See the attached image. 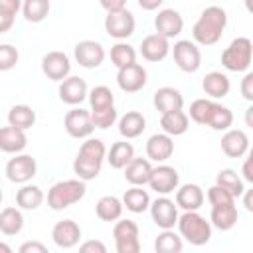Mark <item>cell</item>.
Instances as JSON below:
<instances>
[{
    "label": "cell",
    "mask_w": 253,
    "mask_h": 253,
    "mask_svg": "<svg viewBox=\"0 0 253 253\" xmlns=\"http://www.w3.org/2000/svg\"><path fill=\"white\" fill-rule=\"evenodd\" d=\"M51 239L59 249H71L81 239V227L73 219H61L51 229Z\"/></svg>",
    "instance_id": "obj_19"
},
{
    "label": "cell",
    "mask_w": 253,
    "mask_h": 253,
    "mask_svg": "<svg viewBox=\"0 0 253 253\" xmlns=\"http://www.w3.org/2000/svg\"><path fill=\"white\" fill-rule=\"evenodd\" d=\"M111 61L117 69L136 63V49L126 42H117L111 47Z\"/></svg>",
    "instance_id": "obj_37"
},
{
    "label": "cell",
    "mask_w": 253,
    "mask_h": 253,
    "mask_svg": "<svg viewBox=\"0 0 253 253\" xmlns=\"http://www.w3.org/2000/svg\"><path fill=\"white\" fill-rule=\"evenodd\" d=\"M241 198H243V206H245V210H247L249 213H253V188H251V190H245Z\"/></svg>",
    "instance_id": "obj_52"
},
{
    "label": "cell",
    "mask_w": 253,
    "mask_h": 253,
    "mask_svg": "<svg viewBox=\"0 0 253 253\" xmlns=\"http://www.w3.org/2000/svg\"><path fill=\"white\" fill-rule=\"evenodd\" d=\"M231 125H233V113H231V109H227V107L215 103L208 126L213 128V130H227Z\"/></svg>",
    "instance_id": "obj_42"
},
{
    "label": "cell",
    "mask_w": 253,
    "mask_h": 253,
    "mask_svg": "<svg viewBox=\"0 0 253 253\" xmlns=\"http://www.w3.org/2000/svg\"><path fill=\"white\" fill-rule=\"evenodd\" d=\"M75 61L85 69H95L105 61V47L95 40H83L73 49Z\"/></svg>",
    "instance_id": "obj_14"
},
{
    "label": "cell",
    "mask_w": 253,
    "mask_h": 253,
    "mask_svg": "<svg viewBox=\"0 0 253 253\" xmlns=\"http://www.w3.org/2000/svg\"><path fill=\"white\" fill-rule=\"evenodd\" d=\"M87 194V186L85 180L81 178H73V180H61L55 182L49 192H47V206L53 211H61L77 202H81Z\"/></svg>",
    "instance_id": "obj_4"
},
{
    "label": "cell",
    "mask_w": 253,
    "mask_h": 253,
    "mask_svg": "<svg viewBox=\"0 0 253 253\" xmlns=\"http://www.w3.org/2000/svg\"><path fill=\"white\" fill-rule=\"evenodd\" d=\"M208 202L211 206V213H210L211 225L217 227L219 231L233 229L237 223V217H239L237 208H235V198L221 186L213 184L208 190Z\"/></svg>",
    "instance_id": "obj_2"
},
{
    "label": "cell",
    "mask_w": 253,
    "mask_h": 253,
    "mask_svg": "<svg viewBox=\"0 0 253 253\" xmlns=\"http://www.w3.org/2000/svg\"><path fill=\"white\" fill-rule=\"evenodd\" d=\"M28 144V136H26V130L18 128V126H2L0 130V148L2 152H8V154H20Z\"/></svg>",
    "instance_id": "obj_24"
},
{
    "label": "cell",
    "mask_w": 253,
    "mask_h": 253,
    "mask_svg": "<svg viewBox=\"0 0 253 253\" xmlns=\"http://www.w3.org/2000/svg\"><path fill=\"white\" fill-rule=\"evenodd\" d=\"M43 202V192L36 184H22L16 192V204L20 210H38Z\"/></svg>",
    "instance_id": "obj_33"
},
{
    "label": "cell",
    "mask_w": 253,
    "mask_h": 253,
    "mask_svg": "<svg viewBox=\"0 0 253 253\" xmlns=\"http://www.w3.org/2000/svg\"><path fill=\"white\" fill-rule=\"evenodd\" d=\"M4 172H6V178L14 184H28L36 176L38 164H36V158H32L30 154H16L6 162Z\"/></svg>",
    "instance_id": "obj_11"
},
{
    "label": "cell",
    "mask_w": 253,
    "mask_h": 253,
    "mask_svg": "<svg viewBox=\"0 0 253 253\" xmlns=\"http://www.w3.org/2000/svg\"><path fill=\"white\" fill-rule=\"evenodd\" d=\"M24 227V215L18 208H4L0 213V231L4 235H18Z\"/></svg>",
    "instance_id": "obj_35"
},
{
    "label": "cell",
    "mask_w": 253,
    "mask_h": 253,
    "mask_svg": "<svg viewBox=\"0 0 253 253\" xmlns=\"http://www.w3.org/2000/svg\"><path fill=\"white\" fill-rule=\"evenodd\" d=\"M134 158V148L130 142L126 140H119L111 146V150L107 152V160L111 164V168L115 170H125V166Z\"/></svg>",
    "instance_id": "obj_32"
},
{
    "label": "cell",
    "mask_w": 253,
    "mask_h": 253,
    "mask_svg": "<svg viewBox=\"0 0 253 253\" xmlns=\"http://www.w3.org/2000/svg\"><path fill=\"white\" fill-rule=\"evenodd\" d=\"M247 158H251V160H253V146L249 148V156H247Z\"/></svg>",
    "instance_id": "obj_57"
},
{
    "label": "cell",
    "mask_w": 253,
    "mask_h": 253,
    "mask_svg": "<svg viewBox=\"0 0 253 253\" xmlns=\"http://www.w3.org/2000/svg\"><path fill=\"white\" fill-rule=\"evenodd\" d=\"M178 231L182 239H186L190 245H206L211 239V221H208L204 215L196 211H184L178 217Z\"/></svg>",
    "instance_id": "obj_5"
},
{
    "label": "cell",
    "mask_w": 253,
    "mask_h": 253,
    "mask_svg": "<svg viewBox=\"0 0 253 253\" xmlns=\"http://www.w3.org/2000/svg\"><path fill=\"white\" fill-rule=\"evenodd\" d=\"M123 204H125V208H126L128 211H132V213H142V211L150 210V204H152V202H150L148 192L142 190V186H132V188H128V190L125 192Z\"/></svg>",
    "instance_id": "obj_30"
},
{
    "label": "cell",
    "mask_w": 253,
    "mask_h": 253,
    "mask_svg": "<svg viewBox=\"0 0 253 253\" xmlns=\"http://www.w3.org/2000/svg\"><path fill=\"white\" fill-rule=\"evenodd\" d=\"M152 164L150 158H132L126 166H125V180L132 186H144L150 182L152 176Z\"/></svg>",
    "instance_id": "obj_23"
},
{
    "label": "cell",
    "mask_w": 253,
    "mask_h": 253,
    "mask_svg": "<svg viewBox=\"0 0 253 253\" xmlns=\"http://www.w3.org/2000/svg\"><path fill=\"white\" fill-rule=\"evenodd\" d=\"M243 4H245V10L249 14H253V0H243Z\"/></svg>",
    "instance_id": "obj_55"
},
{
    "label": "cell",
    "mask_w": 253,
    "mask_h": 253,
    "mask_svg": "<svg viewBox=\"0 0 253 253\" xmlns=\"http://www.w3.org/2000/svg\"><path fill=\"white\" fill-rule=\"evenodd\" d=\"M202 89L204 93L210 97V99H223L229 89H231V83H229V77L221 71H210L204 81H202Z\"/></svg>",
    "instance_id": "obj_27"
},
{
    "label": "cell",
    "mask_w": 253,
    "mask_h": 253,
    "mask_svg": "<svg viewBox=\"0 0 253 253\" xmlns=\"http://www.w3.org/2000/svg\"><path fill=\"white\" fill-rule=\"evenodd\" d=\"M174 63L184 71V73H196L202 65V53L196 42L190 40H180L172 47Z\"/></svg>",
    "instance_id": "obj_9"
},
{
    "label": "cell",
    "mask_w": 253,
    "mask_h": 253,
    "mask_svg": "<svg viewBox=\"0 0 253 253\" xmlns=\"http://www.w3.org/2000/svg\"><path fill=\"white\" fill-rule=\"evenodd\" d=\"M107 158V148L103 144L101 138H87L75 160H73V172L77 174V178L89 182V180H95L101 172V166H103V160Z\"/></svg>",
    "instance_id": "obj_3"
},
{
    "label": "cell",
    "mask_w": 253,
    "mask_h": 253,
    "mask_svg": "<svg viewBox=\"0 0 253 253\" xmlns=\"http://www.w3.org/2000/svg\"><path fill=\"white\" fill-rule=\"evenodd\" d=\"M18 253H47V247L40 241H26L18 247Z\"/></svg>",
    "instance_id": "obj_48"
},
{
    "label": "cell",
    "mask_w": 253,
    "mask_h": 253,
    "mask_svg": "<svg viewBox=\"0 0 253 253\" xmlns=\"http://www.w3.org/2000/svg\"><path fill=\"white\" fill-rule=\"evenodd\" d=\"M136 2H138V6H140L142 10L152 12V10H158V8L162 6L164 0H136Z\"/></svg>",
    "instance_id": "obj_51"
},
{
    "label": "cell",
    "mask_w": 253,
    "mask_h": 253,
    "mask_svg": "<svg viewBox=\"0 0 253 253\" xmlns=\"http://www.w3.org/2000/svg\"><path fill=\"white\" fill-rule=\"evenodd\" d=\"M178 182H180V174L174 166H168V164H160L152 170V176H150V190H154L156 194L160 196H168L172 194L174 190H178Z\"/></svg>",
    "instance_id": "obj_13"
},
{
    "label": "cell",
    "mask_w": 253,
    "mask_h": 253,
    "mask_svg": "<svg viewBox=\"0 0 253 253\" xmlns=\"http://www.w3.org/2000/svg\"><path fill=\"white\" fill-rule=\"evenodd\" d=\"M221 150L229 158H241L249 152V138L239 128H227L221 136Z\"/></svg>",
    "instance_id": "obj_21"
},
{
    "label": "cell",
    "mask_w": 253,
    "mask_h": 253,
    "mask_svg": "<svg viewBox=\"0 0 253 253\" xmlns=\"http://www.w3.org/2000/svg\"><path fill=\"white\" fill-rule=\"evenodd\" d=\"M49 0H24V6H22V14L28 22L32 24H40L47 18L49 14Z\"/></svg>",
    "instance_id": "obj_38"
},
{
    "label": "cell",
    "mask_w": 253,
    "mask_h": 253,
    "mask_svg": "<svg viewBox=\"0 0 253 253\" xmlns=\"http://www.w3.org/2000/svg\"><path fill=\"white\" fill-rule=\"evenodd\" d=\"M154 28H156V34L172 40V38H178L184 30V18L180 16L178 10L174 8H164L156 14L154 18Z\"/></svg>",
    "instance_id": "obj_16"
},
{
    "label": "cell",
    "mask_w": 253,
    "mask_h": 253,
    "mask_svg": "<svg viewBox=\"0 0 253 253\" xmlns=\"http://www.w3.org/2000/svg\"><path fill=\"white\" fill-rule=\"evenodd\" d=\"M79 251L81 253H107V245L99 239H89L79 245Z\"/></svg>",
    "instance_id": "obj_47"
},
{
    "label": "cell",
    "mask_w": 253,
    "mask_h": 253,
    "mask_svg": "<svg viewBox=\"0 0 253 253\" xmlns=\"http://www.w3.org/2000/svg\"><path fill=\"white\" fill-rule=\"evenodd\" d=\"M144 128H146V119H144V115L138 113V111H128V113H125V115L121 117V121H119V132H121V136L126 138V140L140 136V134L144 132Z\"/></svg>",
    "instance_id": "obj_28"
},
{
    "label": "cell",
    "mask_w": 253,
    "mask_h": 253,
    "mask_svg": "<svg viewBox=\"0 0 253 253\" xmlns=\"http://www.w3.org/2000/svg\"><path fill=\"white\" fill-rule=\"evenodd\" d=\"M24 0H0V16H14L22 10Z\"/></svg>",
    "instance_id": "obj_45"
},
{
    "label": "cell",
    "mask_w": 253,
    "mask_h": 253,
    "mask_svg": "<svg viewBox=\"0 0 253 253\" xmlns=\"http://www.w3.org/2000/svg\"><path fill=\"white\" fill-rule=\"evenodd\" d=\"M89 105L91 111H105L115 107V95L107 85H97L89 91Z\"/></svg>",
    "instance_id": "obj_39"
},
{
    "label": "cell",
    "mask_w": 253,
    "mask_h": 253,
    "mask_svg": "<svg viewBox=\"0 0 253 253\" xmlns=\"http://www.w3.org/2000/svg\"><path fill=\"white\" fill-rule=\"evenodd\" d=\"M117 83L125 93H136L146 85V69L140 63L121 67L117 73Z\"/></svg>",
    "instance_id": "obj_18"
},
{
    "label": "cell",
    "mask_w": 253,
    "mask_h": 253,
    "mask_svg": "<svg viewBox=\"0 0 253 253\" xmlns=\"http://www.w3.org/2000/svg\"><path fill=\"white\" fill-rule=\"evenodd\" d=\"M239 91H241V97L249 103H253V71H247L241 79V85H239Z\"/></svg>",
    "instance_id": "obj_46"
},
{
    "label": "cell",
    "mask_w": 253,
    "mask_h": 253,
    "mask_svg": "<svg viewBox=\"0 0 253 253\" xmlns=\"http://www.w3.org/2000/svg\"><path fill=\"white\" fill-rule=\"evenodd\" d=\"M0 251H4V253H10L12 249H10V247H8L6 243H0Z\"/></svg>",
    "instance_id": "obj_56"
},
{
    "label": "cell",
    "mask_w": 253,
    "mask_h": 253,
    "mask_svg": "<svg viewBox=\"0 0 253 253\" xmlns=\"http://www.w3.org/2000/svg\"><path fill=\"white\" fill-rule=\"evenodd\" d=\"M134 26H136L134 16L126 8L115 10V12H107V16H105V32L111 38L119 40V42L130 38L134 34Z\"/></svg>",
    "instance_id": "obj_8"
},
{
    "label": "cell",
    "mask_w": 253,
    "mask_h": 253,
    "mask_svg": "<svg viewBox=\"0 0 253 253\" xmlns=\"http://www.w3.org/2000/svg\"><path fill=\"white\" fill-rule=\"evenodd\" d=\"M150 215H152V221L160 229H172L174 225H178V217H180L178 215V204L166 196L156 198L150 204Z\"/></svg>",
    "instance_id": "obj_12"
},
{
    "label": "cell",
    "mask_w": 253,
    "mask_h": 253,
    "mask_svg": "<svg viewBox=\"0 0 253 253\" xmlns=\"http://www.w3.org/2000/svg\"><path fill=\"white\" fill-rule=\"evenodd\" d=\"M63 126H65V130L71 138H89L95 130L91 111H85L81 107H75V109L67 111V115L63 119Z\"/></svg>",
    "instance_id": "obj_10"
},
{
    "label": "cell",
    "mask_w": 253,
    "mask_h": 253,
    "mask_svg": "<svg viewBox=\"0 0 253 253\" xmlns=\"http://www.w3.org/2000/svg\"><path fill=\"white\" fill-rule=\"evenodd\" d=\"M91 119H93L95 128L105 130V128H109V126L115 125V121H117V109L111 107V109H105V111H91Z\"/></svg>",
    "instance_id": "obj_43"
},
{
    "label": "cell",
    "mask_w": 253,
    "mask_h": 253,
    "mask_svg": "<svg viewBox=\"0 0 253 253\" xmlns=\"http://www.w3.org/2000/svg\"><path fill=\"white\" fill-rule=\"evenodd\" d=\"M42 71L51 81H63L69 77L71 61L63 51H47L42 57Z\"/></svg>",
    "instance_id": "obj_15"
},
{
    "label": "cell",
    "mask_w": 253,
    "mask_h": 253,
    "mask_svg": "<svg viewBox=\"0 0 253 253\" xmlns=\"http://www.w3.org/2000/svg\"><path fill=\"white\" fill-rule=\"evenodd\" d=\"M160 126H162V130L166 132V134H170V136H180V134H184L186 130H188V126H190V119H188V115L180 109V111H170V113H164L162 117H160Z\"/></svg>",
    "instance_id": "obj_29"
},
{
    "label": "cell",
    "mask_w": 253,
    "mask_h": 253,
    "mask_svg": "<svg viewBox=\"0 0 253 253\" xmlns=\"http://www.w3.org/2000/svg\"><path fill=\"white\" fill-rule=\"evenodd\" d=\"M253 59V42L249 38H235L221 53V65L227 71L241 73L247 71Z\"/></svg>",
    "instance_id": "obj_6"
},
{
    "label": "cell",
    "mask_w": 253,
    "mask_h": 253,
    "mask_svg": "<svg viewBox=\"0 0 253 253\" xmlns=\"http://www.w3.org/2000/svg\"><path fill=\"white\" fill-rule=\"evenodd\" d=\"M206 196L204 190L198 184H184L176 190V204L178 208H182L184 211H196L202 208Z\"/></svg>",
    "instance_id": "obj_25"
},
{
    "label": "cell",
    "mask_w": 253,
    "mask_h": 253,
    "mask_svg": "<svg viewBox=\"0 0 253 253\" xmlns=\"http://www.w3.org/2000/svg\"><path fill=\"white\" fill-rule=\"evenodd\" d=\"M174 154V140L170 134L160 132V134H152L146 140V156L154 162H166L170 156Z\"/></svg>",
    "instance_id": "obj_22"
},
{
    "label": "cell",
    "mask_w": 253,
    "mask_h": 253,
    "mask_svg": "<svg viewBox=\"0 0 253 253\" xmlns=\"http://www.w3.org/2000/svg\"><path fill=\"white\" fill-rule=\"evenodd\" d=\"M99 4L107 10V12H115V10H123L126 0H99Z\"/></svg>",
    "instance_id": "obj_49"
},
{
    "label": "cell",
    "mask_w": 253,
    "mask_h": 253,
    "mask_svg": "<svg viewBox=\"0 0 253 253\" xmlns=\"http://www.w3.org/2000/svg\"><path fill=\"white\" fill-rule=\"evenodd\" d=\"M57 93H59V99H61L65 105H71V107L81 105V103L89 97V89H87L85 79L75 77V75H69L67 79L59 81Z\"/></svg>",
    "instance_id": "obj_17"
},
{
    "label": "cell",
    "mask_w": 253,
    "mask_h": 253,
    "mask_svg": "<svg viewBox=\"0 0 253 253\" xmlns=\"http://www.w3.org/2000/svg\"><path fill=\"white\" fill-rule=\"evenodd\" d=\"M18 57H20V53H18V49L14 45H10V43H2L0 45V69L2 71L12 69L18 63Z\"/></svg>",
    "instance_id": "obj_44"
},
{
    "label": "cell",
    "mask_w": 253,
    "mask_h": 253,
    "mask_svg": "<svg viewBox=\"0 0 253 253\" xmlns=\"http://www.w3.org/2000/svg\"><path fill=\"white\" fill-rule=\"evenodd\" d=\"M213 107H215V101L213 99H196L190 105V119L194 123H198V125H206L208 126Z\"/></svg>",
    "instance_id": "obj_41"
},
{
    "label": "cell",
    "mask_w": 253,
    "mask_h": 253,
    "mask_svg": "<svg viewBox=\"0 0 253 253\" xmlns=\"http://www.w3.org/2000/svg\"><path fill=\"white\" fill-rule=\"evenodd\" d=\"M215 184L221 186L223 190H227L235 200H237L239 196H243V192H245L243 180L239 178V174H237L233 168H223V170H219L217 176H215Z\"/></svg>",
    "instance_id": "obj_34"
},
{
    "label": "cell",
    "mask_w": 253,
    "mask_h": 253,
    "mask_svg": "<svg viewBox=\"0 0 253 253\" xmlns=\"http://www.w3.org/2000/svg\"><path fill=\"white\" fill-rule=\"evenodd\" d=\"M168 53H170V42L160 34H150L140 42V55L146 61H152V63L162 61Z\"/></svg>",
    "instance_id": "obj_20"
},
{
    "label": "cell",
    "mask_w": 253,
    "mask_h": 253,
    "mask_svg": "<svg viewBox=\"0 0 253 253\" xmlns=\"http://www.w3.org/2000/svg\"><path fill=\"white\" fill-rule=\"evenodd\" d=\"M227 26V14L221 6H208L192 28V38L200 45H213L221 40Z\"/></svg>",
    "instance_id": "obj_1"
},
{
    "label": "cell",
    "mask_w": 253,
    "mask_h": 253,
    "mask_svg": "<svg viewBox=\"0 0 253 253\" xmlns=\"http://www.w3.org/2000/svg\"><path fill=\"white\" fill-rule=\"evenodd\" d=\"M115 249L117 253H138L140 239H138V225L132 219H117L113 227Z\"/></svg>",
    "instance_id": "obj_7"
},
{
    "label": "cell",
    "mask_w": 253,
    "mask_h": 253,
    "mask_svg": "<svg viewBox=\"0 0 253 253\" xmlns=\"http://www.w3.org/2000/svg\"><path fill=\"white\" fill-rule=\"evenodd\" d=\"M243 119H245V125L253 128V103L247 107V111H245V117H243Z\"/></svg>",
    "instance_id": "obj_54"
},
{
    "label": "cell",
    "mask_w": 253,
    "mask_h": 253,
    "mask_svg": "<svg viewBox=\"0 0 253 253\" xmlns=\"http://www.w3.org/2000/svg\"><path fill=\"white\" fill-rule=\"evenodd\" d=\"M123 208H125L123 200L115 196H103L95 206V213L101 221H117L123 215Z\"/></svg>",
    "instance_id": "obj_31"
},
{
    "label": "cell",
    "mask_w": 253,
    "mask_h": 253,
    "mask_svg": "<svg viewBox=\"0 0 253 253\" xmlns=\"http://www.w3.org/2000/svg\"><path fill=\"white\" fill-rule=\"evenodd\" d=\"M241 174H243V180L253 184V160L251 158H245L243 166H241Z\"/></svg>",
    "instance_id": "obj_50"
},
{
    "label": "cell",
    "mask_w": 253,
    "mask_h": 253,
    "mask_svg": "<svg viewBox=\"0 0 253 253\" xmlns=\"http://www.w3.org/2000/svg\"><path fill=\"white\" fill-rule=\"evenodd\" d=\"M184 247L182 235L174 233L172 229H162V233L154 241V249L158 253H180Z\"/></svg>",
    "instance_id": "obj_40"
},
{
    "label": "cell",
    "mask_w": 253,
    "mask_h": 253,
    "mask_svg": "<svg viewBox=\"0 0 253 253\" xmlns=\"http://www.w3.org/2000/svg\"><path fill=\"white\" fill-rule=\"evenodd\" d=\"M156 111L160 115L164 113H170V111H180L184 107V97L178 89L174 87H160L156 93H154V99H152Z\"/></svg>",
    "instance_id": "obj_26"
},
{
    "label": "cell",
    "mask_w": 253,
    "mask_h": 253,
    "mask_svg": "<svg viewBox=\"0 0 253 253\" xmlns=\"http://www.w3.org/2000/svg\"><path fill=\"white\" fill-rule=\"evenodd\" d=\"M34 123H36V111L28 105H14L8 111V125H12V126L28 130L34 126Z\"/></svg>",
    "instance_id": "obj_36"
},
{
    "label": "cell",
    "mask_w": 253,
    "mask_h": 253,
    "mask_svg": "<svg viewBox=\"0 0 253 253\" xmlns=\"http://www.w3.org/2000/svg\"><path fill=\"white\" fill-rule=\"evenodd\" d=\"M14 24V16H0V34H6Z\"/></svg>",
    "instance_id": "obj_53"
}]
</instances>
